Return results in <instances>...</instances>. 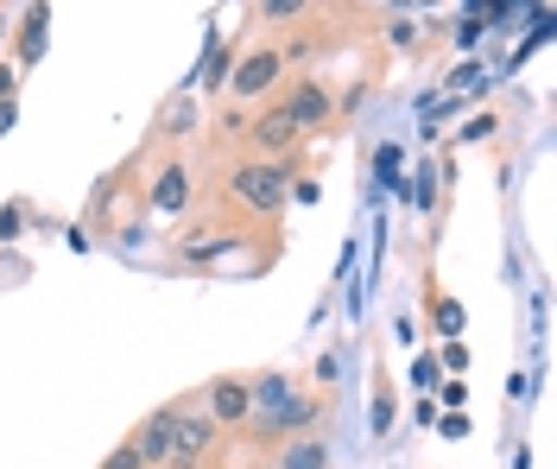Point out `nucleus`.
Returning a JSON list of instances; mask_svg holds the SVG:
<instances>
[{
  "label": "nucleus",
  "instance_id": "nucleus-1",
  "mask_svg": "<svg viewBox=\"0 0 557 469\" xmlns=\"http://www.w3.org/2000/svg\"><path fill=\"white\" fill-rule=\"evenodd\" d=\"M292 165H273V159H242L228 178H222V190H228V203L242 210L247 222H278V210L292 203Z\"/></svg>",
  "mask_w": 557,
  "mask_h": 469
},
{
  "label": "nucleus",
  "instance_id": "nucleus-2",
  "mask_svg": "<svg viewBox=\"0 0 557 469\" xmlns=\"http://www.w3.org/2000/svg\"><path fill=\"white\" fill-rule=\"evenodd\" d=\"M311 419H317V406L292 394L285 374H260V381H253V425H260V432H305Z\"/></svg>",
  "mask_w": 557,
  "mask_h": 469
},
{
  "label": "nucleus",
  "instance_id": "nucleus-3",
  "mask_svg": "<svg viewBox=\"0 0 557 469\" xmlns=\"http://www.w3.org/2000/svg\"><path fill=\"white\" fill-rule=\"evenodd\" d=\"M285 83V51L278 45H260V51H242L235 58V71H228V96L242 102V109H260V102H273V89Z\"/></svg>",
  "mask_w": 557,
  "mask_h": 469
},
{
  "label": "nucleus",
  "instance_id": "nucleus-4",
  "mask_svg": "<svg viewBox=\"0 0 557 469\" xmlns=\"http://www.w3.org/2000/svg\"><path fill=\"white\" fill-rule=\"evenodd\" d=\"M242 140H247V159H273V165H285V159L305 146V134L292 127V114L278 109V102H260V109L242 121Z\"/></svg>",
  "mask_w": 557,
  "mask_h": 469
},
{
  "label": "nucleus",
  "instance_id": "nucleus-5",
  "mask_svg": "<svg viewBox=\"0 0 557 469\" xmlns=\"http://www.w3.org/2000/svg\"><path fill=\"white\" fill-rule=\"evenodd\" d=\"M273 102L292 114V127H298L305 140L323 134V127H336V102H330V83H323V76H292L285 96H273Z\"/></svg>",
  "mask_w": 557,
  "mask_h": 469
},
{
  "label": "nucleus",
  "instance_id": "nucleus-6",
  "mask_svg": "<svg viewBox=\"0 0 557 469\" xmlns=\"http://www.w3.org/2000/svg\"><path fill=\"white\" fill-rule=\"evenodd\" d=\"M215 444H222V432L209 425L203 406H177V419H172V457H165V469H203L209 457H215Z\"/></svg>",
  "mask_w": 557,
  "mask_h": 469
},
{
  "label": "nucleus",
  "instance_id": "nucleus-7",
  "mask_svg": "<svg viewBox=\"0 0 557 469\" xmlns=\"http://www.w3.org/2000/svg\"><path fill=\"white\" fill-rule=\"evenodd\" d=\"M203 412H209V425H215V432L247 425V419H253V381H247V374H222V381H209Z\"/></svg>",
  "mask_w": 557,
  "mask_h": 469
},
{
  "label": "nucleus",
  "instance_id": "nucleus-8",
  "mask_svg": "<svg viewBox=\"0 0 557 469\" xmlns=\"http://www.w3.org/2000/svg\"><path fill=\"white\" fill-rule=\"evenodd\" d=\"M172 419H177V406H159V412H146L134 425V457H139V469H165V457H172Z\"/></svg>",
  "mask_w": 557,
  "mask_h": 469
},
{
  "label": "nucleus",
  "instance_id": "nucleus-9",
  "mask_svg": "<svg viewBox=\"0 0 557 469\" xmlns=\"http://www.w3.org/2000/svg\"><path fill=\"white\" fill-rule=\"evenodd\" d=\"M273 469H330V444H323L317 432L285 437V444H278V457H273Z\"/></svg>",
  "mask_w": 557,
  "mask_h": 469
},
{
  "label": "nucleus",
  "instance_id": "nucleus-10",
  "mask_svg": "<svg viewBox=\"0 0 557 469\" xmlns=\"http://www.w3.org/2000/svg\"><path fill=\"white\" fill-rule=\"evenodd\" d=\"M184 203H190V178H184V165H159V178H152V210H165V217H172V210H184Z\"/></svg>",
  "mask_w": 557,
  "mask_h": 469
},
{
  "label": "nucleus",
  "instance_id": "nucleus-11",
  "mask_svg": "<svg viewBox=\"0 0 557 469\" xmlns=\"http://www.w3.org/2000/svg\"><path fill=\"white\" fill-rule=\"evenodd\" d=\"M190 121H197V109H190V96H172L165 109H159V134H190Z\"/></svg>",
  "mask_w": 557,
  "mask_h": 469
},
{
  "label": "nucleus",
  "instance_id": "nucleus-12",
  "mask_svg": "<svg viewBox=\"0 0 557 469\" xmlns=\"http://www.w3.org/2000/svg\"><path fill=\"white\" fill-rule=\"evenodd\" d=\"M431 330H437V336H456V330H462V305L444 298V292H431Z\"/></svg>",
  "mask_w": 557,
  "mask_h": 469
},
{
  "label": "nucleus",
  "instance_id": "nucleus-13",
  "mask_svg": "<svg viewBox=\"0 0 557 469\" xmlns=\"http://www.w3.org/2000/svg\"><path fill=\"white\" fill-rule=\"evenodd\" d=\"M38 51H45V7L26 13V33H20V58H26V64H33Z\"/></svg>",
  "mask_w": 557,
  "mask_h": 469
},
{
  "label": "nucleus",
  "instance_id": "nucleus-14",
  "mask_svg": "<svg viewBox=\"0 0 557 469\" xmlns=\"http://www.w3.org/2000/svg\"><path fill=\"white\" fill-rule=\"evenodd\" d=\"M235 58H242L235 45H222L215 58H203V83H209V89H222V83H228V71H235Z\"/></svg>",
  "mask_w": 557,
  "mask_h": 469
},
{
  "label": "nucleus",
  "instance_id": "nucleus-15",
  "mask_svg": "<svg viewBox=\"0 0 557 469\" xmlns=\"http://www.w3.org/2000/svg\"><path fill=\"white\" fill-rule=\"evenodd\" d=\"M305 13H311L305 0H267V7L253 13V20H267V26H285V20H305Z\"/></svg>",
  "mask_w": 557,
  "mask_h": 469
},
{
  "label": "nucleus",
  "instance_id": "nucleus-16",
  "mask_svg": "<svg viewBox=\"0 0 557 469\" xmlns=\"http://www.w3.org/2000/svg\"><path fill=\"white\" fill-rule=\"evenodd\" d=\"M374 432H393V387H374Z\"/></svg>",
  "mask_w": 557,
  "mask_h": 469
},
{
  "label": "nucleus",
  "instance_id": "nucleus-17",
  "mask_svg": "<svg viewBox=\"0 0 557 469\" xmlns=\"http://www.w3.org/2000/svg\"><path fill=\"white\" fill-rule=\"evenodd\" d=\"M96 469H139V457H134V444H114V451H108L102 464Z\"/></svg>",
  "mask_w": 557,
  "mask_h": 469
},
{
  "label": "nucleus",
  "instance_id": "nucleus-18",
  "mask_svg": "<svg viewBox=\"0 0 557 469\" xmlns=\"http://www.w3.org/2000/svg\"><path fill=\"white\" fill-rule=\"evenodd\" d=\"M292 197L298 203H317V178H292Z\"/></svg>",
  "mask_w": 557,
  "mask_h": 469
},
{
  "label": "nucleus",
  "instance_id": "nucleus-19",
  "mask_svg": "<svg viewBox=\"0 0 557 469\" xmlns=\"http://www.w3.org/2000/svg\"><path fill=\"white\" fill-rule=\"evenodd\" d=\"M0 235H20V203H7V210H0Z\"/></svg>",
  "mask_w": 557,
  "mask_h": 469
},
{
  "label": "nucleus",
  "instance_id": "nucleus-20",
  "mask_svg": "<svg viewBox=\"0 0 557 469\" xmlns=\"http://www.w3.org/2000/svg\"><path fill=\"white\" fill-rule=\"evenodd\" d=\"M0 96H7V102H13V71H7V64H0Z\"/></svg>",
  "mask_w": 557,
  "mask_h": 469
}]
</instances>
